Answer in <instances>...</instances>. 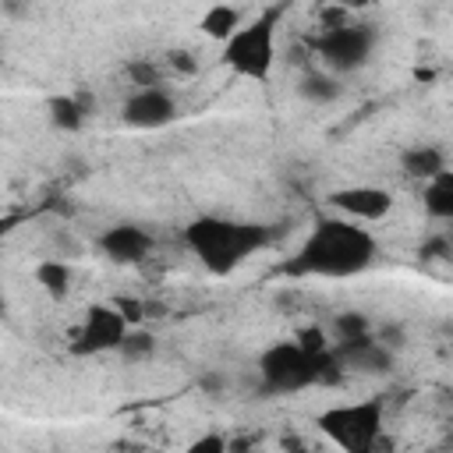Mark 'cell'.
<instances>
[{
	"label": "cell",
	"instance_id": "6da1fadb",
	"mask_svg": "<svg viewBox=\"0 0 453 453\" xmlns=\"http://www.w3.org/2000/svg\"><path fill=\"white\" fill-rule=\"evenodd\" d=\"M379 258V241L368 226L343 216H319L301 244L280 262L290 280H350L372 269Z\"/></svg>",
	"mask_w": 453,
	"mask_h": 453
},
{
	"label": "cell",
	"instance_id": "7a4b0ae2",
	"mask_svg": "<svg viewBox=\"0 0 453 453\" xmlns=\"http://www.w3.org/2000/svg\"><path fill=\"white\" fill-rule=\"evenodd\" d=\"M180 241L202 262V269L209 276H230L251 255H258L262 248H269L273 234L262 223H248V219H230V216L205 212V216H195L184 226Z\"/></svg>",
	"mask_w": 453,
	"mask_h": 453
},
{
	"label": "cell",
	"instance_id": "3957f363",
	"mask_svg": "<svg viewBox=\"0 0 453 453\" xmlns=\"http://www.w3.org/2000/svg\"><path fill=\"white\" fill-rule=\"evenodd\" d=\"M258 386L269 396H294L315 386H336L343 379V365L336 361V354H308L304 347H297L294 340H280L269 343L258 361Z\"/></svg>",
	"mask_w": 453,
	"mask_h": 453
},
{
	"label": "cell",
	"instance_id": "277c9868",
	"mask_svg": "<svg viewBox=\"0 0 453 453\" xmlns=\"http://www.w3.org/2000/svg\"><path fill=\"white\" fill-rule=\"evenodd\" d=\"M319 435L336 446L340 453H386V411L382 400H354V403H333L315 414Z\"/></svg>",
	"mask_w": 453,
	"mask_h": 453
},
{
	"label": "cell",
	"instance_id": "5b68a950",
	"mask_svg": "<svg viewBox=\"0 0 453 453\" xmlns=\"http://www.w3.org/2000/svg\"><path fill=\"white\" fill-rule=\"evenodd\" d=\"M283 7H262L255 11L226 42H223V64L248 81H269L276 67V32H280Z\"/></svg>",
	"mask_w": 453,
	"mask_h": 453
},
{
	"label": "cell",
	"instance_id": "8992f818",
	"mask_svg": "<svg viewBox=\"0 0 453 453\" xmlns=\"http://www.w3.org/2000/svg\"><path fill=\"white\" fill-rule=\"evenodd\" d=\"M375 39L379 32L365 21H347L340 28H315L308 35V53H315L319 67H326L329 74L343 78V74H354L361 71L372 53H375Z\"/></svg>",
	"mask_w": 453,
	"mask_h": 453
},
{
	"label": "cell",
	"instance_id": "52a82bcc",
	"mask_svg": "<svg viewBox=\"0 0 453 453\" xmlns=\"http://www.w3.org/2000/svg\"><path fill=\"white\" fill-rule=\"evenodd\" d=\"M131 333V322L124 319V311L113 304V301H99V304H88L78 329L71 333V350L78 357H92V354H110V350H120L124 336Z\"/></svg>",
	"mask_w": 453,
	"mask_h": 453
},
{
	"label": "cell",
	"instance_id": "ba28073f",
	"mask_svg": "<svg viewBox=\"0 0 453 453\" xmlns=\"http://www.w3.org/2000/svg\"><path fill=\"white\" fill-rule=\"evenodd\" d=\"M396 198L389 188H379V184H347V188H336L329 191V209L333 216H343L350 223H382L389 212H393Z\"/></svg>",
	"mask_w": 453,
	"mask_h": 453
},
{
	"label": "cell",
	"instance_id": "9c48e42d",
	"mask_svg": "<svg viewBox=\"0 0 453 453\" xmlns=\"http://www.w3.org/2000/svg\"><path fill=\"white\" fill-rule=\"evenodd\" d=\"M173 117H177V99L163 85H156V88H134L124 99V106H120V120L127 127H138V131L166 127Z\"/></svg>",
	"mask_w": 453,
	"mask_h": 453
},
{
	"label": "cell",
	"instance_id": "30bf717a",
	"mask_svg": "<svg viewBox=\"0 0 453 453\" xmlns=\"http://www.w3.org/2000/svg\"><path fill=\"white\" fill-rule=\"evenodd\" d=\"M99 251L117 265H138L156 251V237L138 223H113L99 234Z\"/></svg>",
	"mask_w": 453,
	"mask_h": 453
},
{
	"label": "cell",
	"instance_id": "8fae6325",
	"mask_svg": "<svg viewBox=\"0 0 453 453\" xmlns=\"http://www.w3.org/2000/svg\"><path fill=\"white\" fill-rule=\"evenodd\" d=\"M333 354L343 365V372H357V375H386V372H393V361H396L393 347H386L379 340V333L354 340V343H336Z\"/></svg>",
	"mask_w": 453,
	"mask_h": 453
},
{
	"label": "cell",
	"instance_id": "7c38bea8",
	"mask_svg": "<svg viewBox=\"0 0 453 453\" xmlns=\"http://www.w3.org/2000/svg\"><path fill=\"white\" fill-rule=\"evenodd\" d=\"M400 170H403V177L428 184V180H435V177H439L442 170H449V166H446V156H442L439 145L418 142V145H407V149L400 152Z\"/></svg>",
	"mask_w": 453,
	"mask_h": 453
},
{
	"label": "cell",
	"instance_id": "4fadbf2b",
	"mask_svg": "<svg viewBox=\"0 0 453 453\" xmlns=\"http://www.w3.org/2000/svg\"><path fill=\"white\" fill-rule=\"evenodd\" d=\"M297 96H301L304 103H311V106H329V103H336V99L343 96V85H340V78L329 74L326 67L308 64V67L301 71V78H297Z\"/></svg>",
	"mask_w": 453,
	"mask_h": 453
},
{
	"label": "cell",
	"instance_id": "5bb4252c",
	"mask_svg": "<svg viewBox=\"0 0 453 453\" xmlns=\"http://www.w3.org/2000/svg\"><path fill=\"white\" fill-rule=\"evenodd\" d=\"M46 110H50V124L57 131H81L92 113V103H88V96L74 92V96H53L46 103Z\"/></svg>",
	"mask_w": 453,
	"mask_h": 453
},
{
	"label": "cell",
	"instance_id": "9a60e30c",
	"mask_svg": "<svg viewBox=\"0 0 453 453\" xmlns=\"http://www.w3.org/2000/svg\"><path fill=\"white\" fill-rule=\"evenodd\" d=\"M244 21H248V14H244L241 7H234V4H212V7H205V14L198 18V28H202V35H209V39H216V42L223 46Z\"/></svg>",
	"mask_w": 453,
	"mask_h": 453
},
{
	"label": "cell",
	"instance_id": "2e32d148",
	"mask_svg": "<svg viewBox=\"0 0 453 453\" xmlns=\"http://www.w3.org/2000/svg\"><path fill=\"white\" fill-rule=\"evenodd\" d=\"M32 280L39 283L42 294H50L53 301H64L71 294V265L64 258H42L35 269H32Z\"/></svg>",
	"mask_w": 453,
	"mask_h": 453
},
{
	"label": "cell",
	"instance_id": "e0dca14e",
	"mask_svg": "<svg viewBox=\"0 0 453 453\" xmlns=\"http://www.w3.org/2000/svg\"><path fill=\"white\" fill-rule=\"evenodd\" d=\"M421 202H425V212L432 219L453 223V170H442L435 180H428Z\"/></svg>",
	"mask_w": 453,
	"mask_h": 453
},
{
	"label": "cell",
	"instance_id": "ac0fdd59",
	"mask_svg": "<svg viewBox=\"0 0 453 453\" xmlns=\"http://www.w3.org/2000/svg\"><path fill=\"white\" fill-rule=\"evenodd\" d=\"M372 333H375V329H372L368 315H361V311H340V315L333 319V347H336V343L365 340V336H372Z\"/></svg>",
	"mask_w": 453,
	"mask_h": 453
},
{
	"label": "cell",
	"instance_id": "d6986e66",
	"mask_svg": "<svg viewBox=\"0 0 453 453\" xmlns=\"http://www.w3.org/2000/svg\"><path fill=\"white\" fill-rule=\"evenodd\" d=\"M152 350H156V336H152L149 329H142V326H131V333L124 336V343H120L117 354H120L124 361H149Z\"/></svg>",
	"mask_w": 453,
	"mask_h": 453
},
{
	"label": "cell",
	"instance_id": "ffe728a7",
	"mask_svg": "<svg viewBox=\"0 0 453 453\" xmlns=\"http://www.w3.org/2000/svg\"><path fill=\"white\" fill-rule=\"evenodd\" d=\"M294 343L304 347L308 354H329L333 350V333H326L322 326H301L294 333Z\"/></svg>",
	"mask_w": 453,
	"mask_h": 453
},
{
	"label": "cell",
	"instance_id": "44dd1931",
	"mask_svg": "<svg viewBox=\"0 0 453 453\" xmlns=\"http://www.w3.org/2000/svg\"><path fill=\"white\" fill-rule=\"evenodd\" d=\"M184 453H230V435H223V432H202V435H195L184 446Z\"/></svg>",
	"mask_w": 453,
	"mask_h": 453
},
{
	"label": "cell",
	"instance_id": "7402d4cb",
	"mask_svg": "<svg viewBox=\"0 0 453 453\" xmlns=\"http://www.w3.org/2000/svg\"><path fill=\"white\" fill-rule=\"evenodd\" d=\"M166 67L177 71V74H184V78H191V74L198 71V60H195L188 50H170V53H166Z\"/></svg>",
	"mask_w": 453,
	"mask_h": 453
},
{
	"label": "cell",
	"instance_id": "603a6c76",
	"mask_svg": "<svg viewBox=\"0 0 453 453\" xmlns=\"http://www.w3.org/2000/svg\"><path fill=\"white\" fill-rule=\"evenodd\" d=\"M283 449H294V453H311V446H304L297 435H283Z\"/></svg>",
	"mask_w": 453,
	"mask_h": 453
},
{
	"label": "cell",
	"instance_id": "cb8c5ba5",
	"mask_svg": "<svg viewBox=\"0 0 453 453\" xmlns=\"http://www.w3.org/2000/svg\"><path fill=\"white\" fill-rule=\"evenodd\" d=\"M202 389L216 393V389H223V379H219V375H202Z\"/></svg>",
	"mask_w": 453,
	"mask_h": 453
},
{
	"label": "cell",
	"instance_id": "d4e9b609",
	"mask_svg": "<svg viewBox=\"0 0 453 453\" xmlns=\"http://www.w3.org/2000/svg\"><path fill=\"white\" fill-rule=\"evenodd\" d=\"M442 237H446V244H449V251H453V223H449V230H446Z\"/></svg>",
	"mask_w": 453,
	"mask_h": 453
}]
</instances>
